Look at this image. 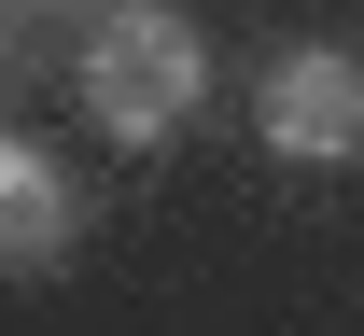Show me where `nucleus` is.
Masks as SVG:
<instances>
[{
	"label": "nucleus",
	"instance_id": "7ed1b4c3",
	"mask_svg": "<svg viewBox=\"0 0 364 336\" xmlns=\"http://www.w3.org/2000/svg\"><path fill=\"white\" fill-rule=\"evenodd\" d=\"M85 239V196H70V168L28 141H0V266L28 281V266H56V252Z\"/></svg>",
	"mask_w": 364,
	"mask_h": 336
},
{
	"label": "nucleus",
	"instance_id": "f257e3e1",
	"mask_svg": "<svg viewBox=\"0 0 364 336\" xmlns=\"http://www.w3.org/2000/svg\"><path fill=\"white\" fill-rule=\"evenodd\" d=\"M210 98V43H196V14H168V0H112L85 28V126L98 141H127V154H154Z\"/></svg>",
	"mask_w": 364,
	"mask_h": 336
},
{
	"label": "nucleus",
	"instance_id": "f03ea898",
	"mask_svg": "<svg viewBox=\"0 0 364 336\" xmlns=\"http://www.w3.org/2000/svg\"><path fill=\"white\" fill-rule=\"evenodd\" d=\"M252 126H267V154H294V168L364 154V56H336V43H280V56H267V98H252Z\"/></svg>",
	"mask_w": 364,
	"mask_h": 336
},
{
	"label": "nucleus",
	"instance_id": "20e7f679",
	"mask_svg": "<svg viewBox=\"0 0 364 336\" xmlns=\"http://www.w3.org/2000/svg\"><path fill=\"white\" fill-rule=\"evenodd\" d=\"M98 14H112V0H98Z\"/></svg>",
	"mask_w": 364,
	"mask_h": 336
}]
</instances>
